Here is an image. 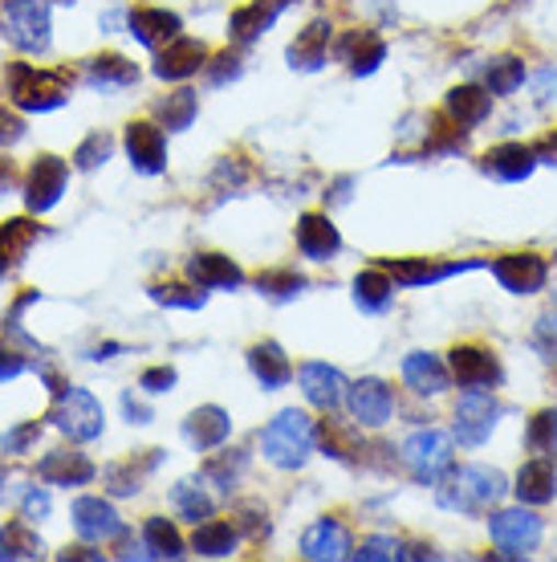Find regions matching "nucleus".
<instances>
[{
	"label": "nucleus",
	"instance_id": "obj_1",
	"mask_svg": "<svg viewBox=\"0 0 557 562\" xmlns=\"http://www.w3.org/2000/svg\"><path fill=\"white\" fill-rule=\"evenodd\" d=\"M509 485H504V473L497 469H488V464H464L461 473H452V477L440 485V506L444 509H456V514H485L501 502Z\"/></svg>",
	"mask_w": 557,
	"mask_h": 562
},
{
	"label": "nucleus",
	"instance_id": "obj_2",
	"mask_svg": "<svg viewBox=\"0 0 557 562\" xmlns=\"http://www.w3.org/2000/svg\"><path fill=\"white\" fill-rule=\"evenodd\" d=\"M314 420H309L306 412H281L277 420L269 424L265 432H261V449H265V457L273 464H281V469H302L306 464V457L314 452Z\"/></svg>",
	"mask_w": 557,
	"mask_h": 562
},
{
	"label": "nucleus",
	"instance_id": "obj_3",
	"mask_svg": "<svg viewBox=\"0 0 557 562\" xmlns=\"http://www.w3.org/2000/svg\"><path fill=\"white\" fill-rule=\"evenodd\" d=\"M70 99V78L57 70H37V66H13L9 70V102L21 111H54Z\"/></svg>",
	"mask_w": 557,
	"mask_h": 562
},
{
	"label": "nucleus",
	"instance_id": "obj_4",
	"mask_svg": "<svg viewBox=\"0 0 557 562\" xmlns=\"http://www.w3.org/2000/svg\"><path fill=\"white\" fill-rule=\"evenodd\" d=\"M4 37L25 54H45L49 49V4L45 0H9L4 4Z\"/></svg>",
	"mask_w": 557,
	"mask_h": 562
},
{
	"label": "nucleus",
	"instance_id": "obj_5",
	"mask_svg": "<svg viewBox=\"0 0 557 562\" xmlns=\"http://www.w3.org/2000/svg\"><path fill=\"white\" fill-rule=\"evenodd\" d=\"M403 461L416 473V481L435 485L452 469V436L440 432V428H423L403 445Z\"/></svg>",
	"mask_w": 557,
	"mask_h": 562
},
{
	"label": "nucleus",
	"instance_id": "obj_6",
	"mask_svg": "<svg viewBox=\"0 0 557 562\" xmlns=\"http://www.w3.org/2000/svg\"><path fill=\"white\" fill-rule=\"evenodd\" d=\"M102 420H106L102 404L86 387H66V392L57 395L54 424L70 440H94V436H102Z\"/></svg>",
	"mask_w": 557,
	"mask_h": 562
},
{
	"label": "nucleus",
	"instance_id": "obj_7",
	"mask_svg": "<svg viewBox=\"0 0 557 562\" xmlns=\"http://www.w3.org/2000/svg\"><path fill=\"white\" fill-rule=\"evenodd\" d=\"M497 400L485 392V387H468L461 395V404H456V436H461L464 445H485L492 428H497Z\"/></svg>",
	"mask_w": 557,
	"mask_h": 562
},
{
	"label": "nucleus",
	"instance_id": "obj_8",
	"mask_svg": "<svg viewBox=\"0 0 557 562\" xmlns=\"http://www.w3.org/2000/svg\"><path fill=\"white\" fill-rule=\"evenodd\" d=\"M66 180H70V168H66V159H57V155H42L33 171H29L25 180V204L33 212H49L61 200L66 192Z\"/></svg>",
	"mask_w": 557,
	"mask_h": 562
},
{
	"label": "nucleus",
	"instance_id": "obj_9",
	"mask_svg": "<svg viewBox=\"0 0 557 562\" xmlns=\"http://www.w3.org/2000/svg\"><path fill=\"white\" fill-rule=\"evenodd\" d=\"M488 535L504 554H530L542 542V521L525 514V509H509V514H497L488 521Z\"/></svg>",
	"mask_w": 557,
	"mask_h": 562
},
{
	"label": "nucleus",
	"instance_id": "obj_10",
	"mask_svg": "<svg viewBox=\"0 0 557 562\" xmlns=\"http://www.w3.org/2000/svg\"><path fill=\"white\" fill-rule=\"evenodd\" d=\"M126 151H130V164L143 176H159L168 168V143H163V127L155 123H130L126 127Z\"/></svg>",
	"mask_w": 557,
	"mask_h": 562
},
{
	"label": "nucleus",
	"instance_id": "obj_11",
	"mask_svg": "<svg viewBox=\"0 0 557 562\" xmlns=\"http://www.w3.org/2000/svg\"><path fill=\"white\" fill-rule=\"evenodd\" d=\"M73 530H78L86 542H106V538L123 535V518H118L111 502H102V497H78V502H73Z\"/></svg>",
	"mask_w": 557,
	"mask_h": 562
},
{
	"label": "nucleus",
	"instance_id": "obj_12",
	"mask_svg": "<svg viewBox=\"0 0 557 562\" xmlns=\"http://www.w3.org/2000/svg\"><path fill=\"white\" fill-rule=\"evenodd\" d=\"M346 404H350V416H354V420L366 424V428H378V424L390 420V412H395V395H390L387 383L363 380L346 392Z\"/></svg>",
	"mask_w": 557,
	"mask_h": 562
},
{
	"label": "nucleus",
	"instance_id": "obj_13",
	"mask_svg": "<svg viewBox=\"0 0 557 562\" xmlns=\"http://www.w3.org/2000/svg\"><path fill=\"white\" fill-rule=\"evenodd\" d=\"M208 66V49L195 37H175V42L163 45V54L155 61V74L168 78V82H180V78H192Z\"/></svg>",
	"mask_w": 557,
	"mask_h": 562
},
{
	"label": "nucleus",
	"instance_id": "obj_14",
	"mask_svg": "<svg viewBox=\"0 0 557 562\" xmlns=\"http://www.w3.org/2000/svg\"><path fill=\"white\" fill-rule=\"evenodd\" d=\"M297 380H302V395L321 412H334L346 400V380L330 363H306Z\"/></svg>",
	"mask_w": 557,
	"mask_h": 562
},
{
	"label": "nucleus",
	"instance_id": "obj_15",
	"mask_svg": "<svg viewBox=\"0 0 557 562\" xmlns=\"http://www.w3.org/2000/svg\"><path fill=\"white\" fill-rule=\"evenodd\" d=\"M497 281H501L504 290H513V294H537L545 285V261L537 254H509L501 257L497 266H492Z\"/></svg>",
	"mask_w": 557,
	"mask_h": 562
},
{
	"label": "nucleus",
	"instance_id": "obj_16",
	"mask_svg": "<svg viewBox=\"0 0 557 562\" xmlns=\"http://www.w3.org/2000/svg\"><path fill=\"white\" fill-rule=\"evenodd\" d=\"M452 375L464 383V387H492L501 380V363L497 355L485 351V347H456L452 351Z\"/></svg>",
	"mask_w": 557,
	"mask_h": 562
},
{
	"label": "nucleus",
	"instance_id": "obj_17",
	"mask_svg": "<svg viewBox=\"0 0 557 562\" xmlns=\"http://www.w3.org/2000/svg\"><path fill=\"white\" fill-rule=\"evenodd\" d=\"M37 477L49 481V485H86V481H94V464L86 461V452H73V449H57V452H45L42 461H37Z\"/></svg>",
	"mask_w": 557,
	"mask_h": 562
},
{
	"label": "nucleus",
	"instance_id": "obj_18",
	"mask_svg": "<svg viewBox=\"0 0 557 562\" xmlns=\"http://www.w3.org/2000/svg\"><path fill=\"white\" fill-rule=\"evenodd\" d=\"M183 432H187V440H192L195 449L208 452V449H216V445H224V440H228V432H232V420H228V412H224V408L208 404V408H195L192 416H187Z\"/></svg>",
	"mask_w": 557,
	"mask_h": 562
},
{
	"label": "nucleus",
	"instance_id": "obj_19",
	"mask_svg": "<svg viewBox=\"0 0 557 562\" xmlns=\"http://www.w3.org/2000/svg\"><path fill=\"white\" fill-rule=\"evenodd\" d=\"M130 33H135L147 49H163L168 42L180 37V16L168 13V9H135V13H130Z\"/></svg>",
	"mask_w": 557,
	"mask_h": 562
},
{
	"label": "nucleus",
	"instance_id": "obj_20",
	"mask_svg": "<svg viewBox=\"0 0 557 562\" xmlns=\"http://www.w3.org/2000/svg\"><path fill=\"white\" fill-rule=\"evenodd\" d=\"M403 380L411 383L419 395H440V392H447L452 371H447L444 359L416 351V355H407V359H403Z\"/></svg>",
	"mask_w": 557,
	"mask_h": 562
},
{
	"label": "nucleus",
	"instance_id": "obj_21",
	"mask_svg": "<svg viewBox=\"0 0 557 562\" xmlns=\"http://www.w3.org/2000/svg\"><path fill=\"white\" fill-rule=\"evenodd\" d=\"M346 550H350V538L334 518L314 521V526L306 530V538H302V554H306V559H314V562L346 559Z\"/></svg>",
	"mask_w": 557,
	"mask_h": 562
},
{
	"label": "nucleus",
	"instance_id": "obj_22",
	"mask_svg": "<svg viewBox=\"0 0 557 562\" xmlns=\"http://www.w3.org/2000/svg\"><path fill=\"white\" fill-rule=\"evenodd\" d=\"M187 278H192L200 290H232V285H240V269L232 266V257L195 254L192 261H187Z\"/></svg>",
	"mask_w": 557,
	"mask_h": 562
},
{
	"label": "nucleus",
	"instance_id": "obj_23",
	"mask_svg": "<svg viewBox=\"0 0 557 562\" xmlns=\"http://www.w3.org/2000/svg\"><path fill=\"white\" fill-rule=\"evenodd\" d=\"M554 485H557V473L549 457H533V461H525V469L516 473V497L530 502V506H545V502L554 497Z\"/></svg>",
	"mask_w": 557,
	"mask_h": 562
},
{
	"label": "nucleus",
	"instance_id": "obj_24",
	"mask_svg": "<svg viewBox=\"0 0 557 562\" xmlns=\"http://www.w3.org/2000/svg\"><path fill=\"white\" fill-rule=\"evenodd\" d=\"M338 245H342V237L326 216H302V225H297V249L302 254L314 257V261H326V257L338 254Z\"/></svg>",
	"mask_w": 557,
	"mask_h": 562
},
{
	"label": "nucleus",
	"instance_id": "obj_25",
	"mask_svg": "<svg viewBox=\"0 0 557 562\" xmlns=\"http://www.w3.org/2000/svg\"><path fill=\"white\" fill-rule=\"evenodd\" d=\"M86 82L98 86V90H123V86L139 82V66H135V61H126V57H118V54L94 57V61L86 66Z\"/></svg>",
	"mask_w": 557,
	"mask_h": 562
},
{
	"label": "nucleus",
	"instance_id": "obj_26",
	"mask_svg": "<svg viewBox=\"0 0 557 562\" xmlns=\"http://www.w3.org/2000/svg\"><path fill=\"white\" fill-rule=\"evenodd\" d=\"M249 367L265 387H281V383H289V375H293L289 355L281 351L277 342H257L249 351Z\"/></svg>",
	"mask_w": 557,
	"mask_h": 562
},
{
	"label": "nucleus",
	"instance_id": "obj_27",
	"mask_svg": "<svg viewBox=\"0 0 557 562\" xmlns=\"http://www.w3.org/2000/svg\"><path fill=\"white\" fill-rule=\"evenodd\" d=\"M281 4L285 0H252V4H245V9H237L232 13V21H228V33H232V42H252L261 29H269L273 21H277Z\"/></svg>",
	"mask_w": 557,
	"mask_h": 562
},
{
	"label": "nucleus",
	"instance_id": "obj_28",
	"mask_svg": "<svg viewBox=\"0 0 557 562\" xmlns=\"http://www.w3.org/2000/svg\"><path fill=\"white\" fill-rule=\"evenodd\" d=\"M33 240H37V225L33 221H9V225L0 228V278H9L25 261Z\"/></svg>",
	"mask_w": 557,
	"mask_h": 562
},
{
	"label": "nucleus",
	"instance_id": "obj_29",
	"mask_svg": "<svg viewBox=\"0 0 557 562\" xmlns=\"http://www.w3.org/2000/svg\"><path fill=\"white\" fill-rule=\"evenodd\" d=\"M326 49H330V25H326V21H314V25L289 45L293 70H318L321 61H326Z\"/></svg>",
	"mask_w": 557,
	"mask_h": 562
},
{
	"label": "nucleus",
	"instance_id": "obj_30",
	"mask_svg": "<svg viewBox=\"0 0 557 562\" xmlns=\"http://www.w3.org/2000/svg\"><path fill=\"white\" fill-rule=\"evenodd\" d=\"M338 57L350 61V70L354 74H371L378 61L387 57V45L378 42L375 33H363V29H359V33H350L346 42L338 45Z\"/></svg>",
	"mask_w": 557,
	"mask_h": 562
},
{
	"label": "nucleus",
	"instance_id": "obj_31",
	"mask_svg": "<svg viewBox=\"0 0 557 562\" xmlns=\"http://www.w3.org/2000/svg\"><path fill=\"white\" fill-rule=\"evenodd\" d=\"M533 159H537V155H533L525 143H504L497 151H488L485 168L492 171L497 180H525L533 171Z\"/></svg>",
	"mask_w": 557,
	"mask_h": 562
},
{
	"label": "nucleus",
	"instance_id": "obj_32",
	"mask_svg": "<svg viewBox=\"0 0 557 562\" xmlns=\"http://www.w3.org/2000/svg\"><path fill=\"white\" fill-rule=\"evenodd\" d=\"M488 106H492V99H488L485 90H476V86H461V90L447 94V119L464 131L476 127V123L488 114Z\"/></svg>",
	"mask_w": 557,
	"mask_h": 562
},
{
	"label": "nucleus",
	"instance_id": "obj_33",
	"mask_svg": "<svg viewBox=\"0 0 557 562\" xmlns=\"http://www.w3.org/2000/svg\"><path fill=\"white\" fill-rule=\"evenodd\" d=\"M390 297H395V278H390L387 269H366V273H359V281H354V302L363 310H387Z\"/></svg>",
	"mask_w": 557,
	"mask_h": 562
},
{
	"label": "nucleus",
	"instance_id": "obj_34",
	"mask_svg": "<svg viewBox=\"0 0 557 562\" xmlns=\"http://www.w3.org/2000/svg\"><path fill=\"white\" fill-rule=\"evenodd\" d=\"M237 526L232 521H200V530H195L192 547L195 554H208V559H224V554H232L237 550Z\"/></svg>",
	"mask_w": 557,
	"mask_h": 562
},
{
	"label": "nucleus",
	"instance_id": "obj_35",
	"mask_svg": "<svg viewBox=\"0 0 557 562\" xmlns=\"http://www.w3.org/2000/svg\"><path fill=\"white\" fill-rule=\"evenodd\" d=\"M143 547H147L151 559H180L183 554V542L168 518H151L143 526Z\"/></svg>",
	"mask_w": 557,
	"mask_h": 562
},
{
	"label": "nucleus",
	"instance_id": "obj_36",
	"mask_svg": "<svg viewBox=\"0 0 557 562\" xmlns=\"http://www.w3.org/2000/svg\"><path fill=\"white\" fill-rule=\"evenodd\" d=\"M195 90H175V94H168V99L155 106V114L163 119V127L168 131H183V127H192V119H195Z\"/></svg>",
	"mask_w": 557,
	"mask_h": 562
},
{
	"label": "nucleus",
	"instance_id": "obj_37",
	"mask_svg": "<svg viewBox=\"0 0 557 562\" xmlns=\"http://www.w3.org/2000/svg\"><path fill=\"white\" fill-rule=\"evenodd\" d=\"M245 469H249V457H245V452H240V449H224L220 457H212V461L204 464V477L216 481L220 490H232Z\"/></svg>",
	"mask_w": 557,
	"mask_h": 562
},
{
	"label": "nucleus",
	"instance_id": "obj_38",
	"mask_svg": "<svg viewBox=\"0 0 557 562\" xmlns=\"http://www.w3.org/2000/svg\"><path fill=\"white\" fill-rule=\"evenodd\" d=\"M395 281H403V285H419V281H440L447 273H456L461 266H432V261H390L383 266Z\"/></svg>",
	"mask_w": 557,
	"mask_h": 562
},
{
	"label": "nucleus",
	"instance_id": "obj_39",
	"mask_svg": "<svg viewBox=\"0 0 557 562\" xmlns=\"http://www.w3.org/2000/svg\"><path fill=\"white\" fill-rule=\"evenodd\" d=\"M171 502L180 506L183 518H192V521H204L212 514V502H208V493L200 490L195 481H180L175 485V493H171Z\"/></svg>",
	"mask_w": 557,
	"mask_h": 562
},
{
	"label": "nucleus",
	"instance_id": "obj_40",
	"mask_svg": "<svg viewBox=\"0 0 557 562\" xmlns=\"http://www.w3.org/2000/svg\"><path fill=\"white\" fill-rule=\"evenodd\" d=\"M354 428L338 420H326L321 424V440H326V457H338V461H350V452H363L359 449V440H354Z\"/></svg>",
	"mask_w": 557,
	"mask_h": 562
},
{
	"label": "nucleus",
	"instance_id": "obj_41",
	"mask_svg": "<svg viewBox=\"0 0 557 562\" xmlns=\"http://www.w3.org/2000/svg\"><path fill=\"white\" fill-rule=\"evenodd\" d=\"M521 82H525V66L516 57H501V61L488 66V90L492 94H513Z\"/></svg>",
	"mask_w": 557,
	"mask_h": 562
},
{
	"label": "nucleus",
	"instance_id": "obj_42",
	"mask_svg": "<svg viewBox=\"0 0 557 562\" xmlns=\"http://www.w3.org/2000/svg\"><path fill=\"white\" fill-rule=\"evenodd\" d=\"M257 285H261V294H269V297H293V294H302L306 278L293 273V269H269V273L257 278Z\"/></svg>",
	"mask_w": 557,
	"mask_h": 562
},
{
	"label": "nucleus",
	"instance_id": "obj_43",
	"mask_svg": "<svg viewBox=\"0 0 557 562\" xmlns=\"http://www.w3.org/2000/svg\"><path fill=\"white\" fill-rule=\"evenodd\" d=\"M530 449L537 452V457H554L557 452V412H542L537 420L530 424Z\"/></svg>",
	"mask_w": 557,
	"mask_h": 562
},
{
	"label": "nucleus",
	"instance_id": "obj_44",
	"mask_svg": "<svg viewBox=\"0 0 557 562\" xmlns=\"http://www.w3.org/2000/svg\"><path fill=\"white\" fill-rule=\"evenodd\" d=\"M151 297L159 306H180V310L204 306V290H192V285H155Z\"/></svg>",
	"mask_w": 557,
	"mask_h": 562
},
{
	"label": "nucleus",
	"instance_id": "obj_45",
	"mask_svg": "<svg viewBox=\"0 0 557 562\" xmlns=\"http://www.w3.org/2000/svg\"><path fill=\"white\" fill-rule=\"evenodd\" d=\"M106 155H111V135H102V131H94L90 139L73 151V168H82V171H90V168H98V164H106Z\"/></svg>",
	"mask_w": 557,
	"mask_h": 562
},
{
	"label": "nucleus",
	"instance_id": "obj_46",
	"mask_svg": "<svg viewBox=\"0 0 557 562\" xmlns=\"http://www.w3.org/2000/svg\"><path fill=\"white\" fill-rule=\"evenodd\" d=\"M42 436V424L37 420H25V424H16V428H9V432L0 436V449L4 452H29V445Z\"/></svg>",
	"mask_w": 557,
	"mask_h": 562
},
{
	"label": "nucleus",
	"instance_id": "obj_47",
	"mask_svg": "<svg viewBox=\"0 0 557 562\" xmlns=\"http://www.w3.org/2000/svg\"><path fill=\"white\" fill-rule=\"evenodd\" d=\"M533 342H537V351H542L549 363H557V314H545L542 323H537Z\"/></svg>",
	"mask_w": 557,
	"mask_h": 562
},
{
	"label": "nucleus",
	"instance_id": "obj_48",
	"mask_svg": "<svg viewBox=\"0 0 557 562\" xmlns=\"http://www.w3.org/2000/svg\"><path fill=\"white\" fill-rule=\"evenodd\" d=\"M403 550H399V542L395 538H366L363 547L354 550V559H366V562H375V559H399Z\"/></svg>",
	"mask_w": 557,
	"mask_h": 562
},
{
	"label": "nucleus",
	"instance_id": "obj_49",
	"mask_svg": "<svg viewBox=\"0 0 557 562\" xmlns=\"http://www.w3.org/2000/svg\"><path fill=\"white\" fill-rule=\"evenodd\" d=\"M171 383H175V371H171V367H151V371H143L139 387L143 392H168Z\"/></svg>",
	"mask_w": 557,
	"mask_h": 562
},
{
	"label": "nucleus",
	"instance_id": "obj_50",
	"mask_svg": "<svg viewBox=\"0 0 557 562\" xmlns=\"http://www.w3.org/2000/svg\"><path fill=\"white\" fill-rule=\"evenodd\" d=\"M21 139H25V123L0 106V143H4V147H13V143H21Z\"/></svg>",
	"mask_w": 557,
	"mask_h": 562
},
{
	"label": "nucleus",
	"instance_id": "obj_51",
	"mask_svg": "<svg viewBox=\"0 0 557 562\" xmlns=\"http://www.w3.org/2000/svg\"><path fill=\"white\" fill-rule=\"evenodd\" d=\"M49 514V497L42 490H29L25 493V506H21V518L25 521H42Z\"/></svg>",
	"mask_w": 557,
	"mask_h": 562
},
{
	"label": "nucleus",
	"instance_id": "obj_52",
	"mask_svg": "<svg viewBox=\"0 0 557 562\" xmlns=\"http://www.w3.org/2000/svg\"><path fill=\"white\" fill-rule=\"evenodd\" d=\"M25 371V359L16 351H9V347H0V380H16Z\"/></svg>",
	"mask_w": 557,
	"mask_h": 562
},
{
	"label": "nucleus",
	"instance_id": "obj_53",
	"mask_svg": "<svg viewBox=\"0 0 557 562\" xmlns=\"http://www.w3.org/2000/svg\"><path fill=\"white\" fill-rule=\"evenodd\" d=\"M224 66H204V70L212 74V82L220 86V82H228V78H237L240 74V66H237V57H220Z\"/></svg>",
	"mask_w": 557,
	"mask_h": 562
},
{
	"label": "nucleus",
	"instance_id": "obj_54",
	"mask_svg": "<svg viewBox=\"0 0 557 562\" xmlns=\"http://www.w3.org/2000/svg\"><path fill=\"white\" fill-rule=\"evenodd\" d=\"M123 412H126V416H130L135 424H147V420H151V408H147V404H139V400H135L130 392L123 395Z\"/></svg>",
	"mask_w": 557,
	"mask_h": 562
},
{
	"label": "nucleus",
	"instance_id": "obj_55",
	"mask_svg": "<svg viewBox=\"0 0 557 562\" xmlns=\"http://www.w3.org/2000/svg\"><path fill=\"white\" fill-rule=\"evenodd\" d=\"M0 188H4V192L13 188V168H9V159H0Z\"/></svg>",
	"mask_w": 557,
	"mask_h": 562
},
{
	"label": "nucleus",
	"instance_id": "obj_56",
	"mask_svg": "<svg viewBox=\"0 0 557 562\" xmlns=\"http://www.w3.org/2000/svg\"><path fill=\"white\" fill-rule=\"evenodd\" d=\"M542 155L549 159V164H557V135H549V139L542 143Z\"/></svg>",
	"mask_w": 557,
	"mask_h": 562
},
{
	"label": "nucleus",
	"instance_id": "obj_57",
	"mask_svg": "<svg viewBox=\"0 0 557 562\" xmlns=\"http://www.w3.org/2000/svg\"><path fill=\"white\" fill-rule=\"evenodd\" d=\"M0 559H4V530H0Z\"/></svg>",
	"mask_w": 557,
	"mask_h": 562
},
{
	"label": "nucleus",
	"instance_id": "obj_58",
	"mask_svg": "<svg viewBox=\"0 0 557 562\" xmlns=\"http://www.w3.org/2000/svg\"><path fill=\"white\" fill-rule=\"evenodd\" d=\"M66 4H70V0H66Z\"/></svg>",
	"mask_w": 557,
	"mask_h": 562
}]
</instances>
